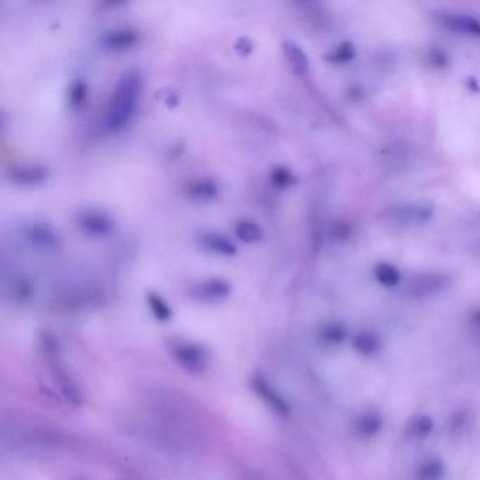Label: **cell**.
Returning a JSON list of instances; mask_svg holds the SVG:
<instances>
[{"mask_svg":"<svg viewBox=\"0 0 480 480\" xmlns=\"http://www.w3.org/2000/svg\"><path fill=\"white\" fill-rule=\"evenodd\" d=\"M444 474V465L437 459H430L419 467L417 480H442Z\"/></svg>","mask_w":480,"mask_h":480,"instance_id":"ffe728a7","label":"cell"},{"mask_svg":"<svg viewBox=\"0 0 480 480\" xmlns=\"http://www.w3.org/2000/svg\"><path fill=\"white\" fill-rule=\"evenodd\" d=\"M185 193L194 201H212L220 194V186L212 179L200 178L190 180L185 187Z\"/></svg>","mask_w":480,"mask_h":480,"instance_id":"8fae6325","label":"cell"},{"mask_svg":"<svg viewBox=\"0 0 480 480\" xmlns=\"http://www.w3.org/2000/svg\"><path fill=\"white\" fill-rule=\"evenodd\" d=\"M441 23L455 33L480 38V20L460 13H445L441 16Z\"/></svg>","mask_w":480,"mask_h":480,"instance_id":"9c48e42d","label":"cell"},{"mask_svg":"<svg viewBox=\"0 0 480 480\" xmlns=\"http://www.w3.org/2000/svg\"><path fill=\"white\" fill-rule=\"evenodd\" d=\"M449 278L442 273H424L419 275L408 285V293L413 297H431L447 289Z\"/></svg>","mask_w":480,"mask_h":480,"instance_id":"277c9868","label":"cell"},{"mask_svg":"<svg viewBox=\"0 0 480 480\" xmlns=\"http://www.w3.org/2000/svg\"><path fill=\"white\" fill-rule=\"evenodd\" d=\"M231 293V285L222 278H210L196 284L192 288V296L196 300L213 303L227 299Z\"/></svg>","mask_w":480,"mask_h":480,"instance_id":"5b68a950","label":"cell"},{"mask_svg":"<svg viewBox=\"0 0 480 480\" xmlns=\"http://www.w3.org/2000/svg\"><path fill=\"white\" fill-rule=\"evenodd\" d=\"M270 180L279 189H286L295 183V176L293 173L285 168V167H278L272 171L270 173Z\"/></svg>","mask_w":480,"mask_h":480,"instance_id":"44dd1931","label":"cell"},{"mask_svg":"<svg viewBox=\"0 0 480 480\" xmlns=\"http://www.w3.org/2000/svg\"><path fill=\"white\" fill-rule=\"evenodd\" d=\"M251 386L254 389V392L273 410L277 411L279 415H286L289 413V407L286 404V401L279 396V393L269 386V383L262 379L261 376H256L252 379Z\"/></svg>","mask_w":480,"mask_h":480,"instance_id":"30bf717a","label":"cell"},{"mask_svg":"<svg viewBox=\"0 0 480 480\" xmlns=\"http://www.w3.org/2000/svg\"><path fill=\"white\" fill-rule=\"evenodd\" d=\"M23 238L30 248L38 252H54L59 247V237L51 226L33 223L23 231Z\"/></svg>","mask_w":480,"mask_h":480,"instance_id":"3957f363","label":"cell"},{"mask_svg":"<svg viewBox=\"0 0 480 480\" xmlns=\"http://www.w3.org/2000/svg\"><path fill=\"white\" fill-rule=\"evenodd\" d=\"M10 178L15 183L23 186H36L47 179V171L38 165H23L10 171Z\"/></svg>","mask_w":480,"mask_h":480,"instance_id":"4fadbf2b","label":"cell"},{"mask_svg":"<svg viewBox=\"0 0 480 480\" xmlns=\"http://www.w3.org/2000/svg\"><path fill=\"white\" fill-rule=\"evenodd\" d=\"M354 56H355L354 45L351 42H342L332 51L330 59L334 62H347V61H351Z\"/></svg>","mask_w":480,"mask_h":480,"instance_id":"603a6c76","label":"cell"},{"mask_svg":"<svg viewBox=\"0 0 480 480\" xmlns=\"http://www.w3.org/2000/svg\"><path fill=\"white\" fill-rule=\"evenodd\" d=\"M143 93V77L140 71L127 70L124 71L109 99L104 125L110 132L123 131L134 118L137 109H139Z\"/></svg>","mask_w":480,"mask_h":480,"instance_id":"6da1fadb","label":"cell"},{"mask_svg":"<svg viewBox=\"0 0 480 480\" xmlns=\"http://www.w3.org/2000/svg\"><path fill=\"white\" fill-rule=\"evenodd\" d=\"M88 98V86L85 82H77L70 89V103L74 107H79Z\"/></svg>","mask_w":480,"mask_h":480,"instance_id":"cb8c5ba5","label":"cell"},{"mask_svg":"<svg viewBox=\"0 0 480 480\" xmlns=\"http://www.w3.org/2000/svg\"><path fill=\"white\" fill-rule=\"evenodd\" d=\"M433 208L427 204H403L389 212V217L393 222L405 226L424 224L433 217Z\"/></svg>","mask_w":480,"mask_h":480,"instance_id":"8992f818","label":"cell"},{"mask_svg":"<svg viewBox=\"0 0 480 480\" xmlns=\"http://www.w3.org/2000/svg\"><path fill=\"white\" fill-rule=\"evenodd\" d=\"M234 234L240 241L245 244H256L262 240L263 230L256 222L249 220V219H242L235 223Z\"/></svg>","mask_w":480,"mask_h":480,"instance_id":"9a60e30c","label":"cell"},{"mask_svg":"<svg viewBox=\"0 0 480 480\" xmlns=\"http://www.w3.org/2000/svg\"><path fill=\"white\" fill-rule=\"evenodd\" d=\"M354 348L362 355H375L380 348V339L372 331H362L354 338Z\"/></svg>","mask_w":480,"mask_h":480,"instance_id":"2e32d148","label":"cell"},{"mask_svg":"<svg viewBox=\"0 0 480 480\" xmlns=\"http://www.w3.org/2000/svg\"><path fill=\"white\" fill-rule=\"evenodd\" d=\"M383 426V421L380 419L379 415L376 413H366L362 417H359V420L357 421V433L361 435V437H373L376 435L380 428Z\"/></svg>","mask_w":480,"mask_h":480,"instance_id":"ac0fdd59","label":"cell"},{"mask_svg":"<svg viewBox=\"0 0 480 480\" xmlns=\"http://www.w3.org/2000/svg\"><path fill=\"white\" fill-rule=\"evenodd\" d=\"M147 303L150 306L151 313L154 314V317L162 323L171 320L172 317V310L169 307V304L164 300V297H161L158 293H148L147 296Z\"/></svg>","mask_w":480,"mask_h":480,"instance_id":"d6986e66","label":"cell"},{"mask_svg":"<svg viewBox=\"0 0 480 480\" xmlns=\"http://www.w3.org/2000/svg\"><path fill=\"white\" fill-rule=\"evenodd\" d=\"M78 230L88 238L100 240L111 234L114 229L113 219L96 209H86L77 217Z\"/></svg>","mask_w":480,"mask_h":480,"instance_id":"7a4b0ae2","label":"cell"},{"mask_svg":"<svg viewBox=\"0 0 480 480\" xmlns=\"http://www.w3.org/2000/svg\"><path fill=\"white\" fill-rule=\"evenodd\" d=\"M321 336L325 342H328V344H339V342L346 339V330L341 325L331 324L323 330Z\"/></svg>","mask_w":480,"mask_h":480,"instance_id":"7402d4cb","label":"cell"},{"mask_svg":"<svg viewBox=\"0 0 480 480\" xmlns=\"http://www.w3.org/2000/svg\"><path fill=\"white\" fill-rule=\"evenodd\" d=\"M179 364L192 372H199L206 366V355L203 350L193 344H180L173 351Z\"/></svg>","mask_w":480,"mask_h":480,"instance_id":"7c38bea8","label":"cell"},{"mask_svg":"<svg viewBox=\"0 0 480 480\" xmlns=\"http://www.w3.org/2000/svg\"><path fill=\"white\" fill-rule=\"evenodd\" d=\"M433 428H434L433 420L427 416H421L417 420H415V423H413V433L419 438L428 437L431 434Z\"/></svg>","mask_w":480,"mask_h":480,"instance_id":"d4e9b609","label":"cell"},{"mask_svg":"<svg viewBox=\"0 0 480 480\" xmlns=\"http://www.w3.org/2000/svg\"><path fill=\"white\" fill-rule=\"evenodd\" d=\"M375 278L380 285H383L386 288H394L401 281V275H400L398 269L394 268L393 265L385 263V262L379 263L375 268Z\"/></svg>","mask_w":480,"mask_h":480,"instance_id":"e0dca14e","label":"cell"},{"mask_svg":"<svg viewBox=\"0 0 480 480\" xmlns=\"http://www.w3.org/2000/svg\"><path fill=\"white\" fill-rule=\"evenodd\" d=\"M140 41V34L137 30L130 27H120L110 30L102 36V45L103 48L113 51V52H121L127 51L132 47H135Z\"/></svg>","mask_w":480,"mask_h":480,"instance_id":"ba28073f","label":"cell"},{"mask_svg":"<svg viewBox=\"0 0 480 480\" xmlns=\"http://www.w3.org/2000/svg\"><path fill=\"white\" fill-rule=\"evenodd\" d=\"M284 49H285L286 59L289 65L292 66V70L299 75H304L309 71L310 65H309V58L306 52L303 51V48L299 44L289 41V42H285Z\"/></svg>","mask_w":480,"mask_h":480,"instance_id":"5bb4252c","label":"cell"},{"mask_svg":"<svg viewBox=\"0 0 480 480\" xmlns=\"http://www.w3.org/2000/svg\"><path fill=\"white\" fill-rule=\"evenodd\" d=\"M199 247L206 252L219 256H234L237 254V245L227 235L217 231H206L197 238Z\"/></svg>","mask_w":480,"mask_h":480,"instance_id":"52a82bcc","label":"cell"}]
</instances>
